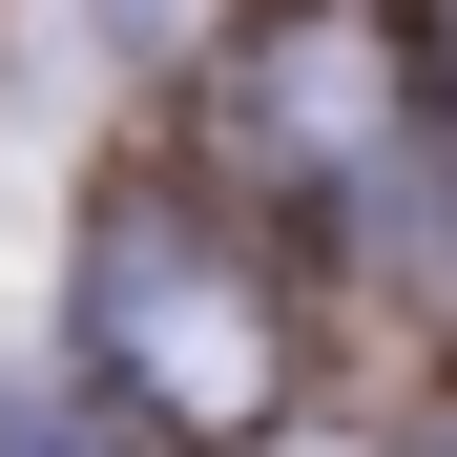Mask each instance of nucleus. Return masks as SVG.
<instances>
[{"label": "nucleus", "mask_w": 457, "mask_h": 457, "mask_svg": "<svg viewBox=\"0 0 457 457\" xmlns=\"http://www.w3.org/2000/svg\"><path fill=\"white\" fill-rule=\"evenodd\" d=\"M104 353H125L167 416H250V395H270V312L187 250V228H125V250H104Z\"/></svg>", "instance_id": "f257e3e1"}, {"label": "nucleus", "mask_w": 457, "mask_h": 457, "mask_svg": "<svg viewBox=\"0 0 457 457\" xmlns=\"http://www.w3.org/2000/svg\"><path fill=\"white\" fill-rule=\"evenodd\" d=\"M0 457H84V436H42V416H0Z\"/></svg>", "instance_id": "f03ea898"}]
</instances>
